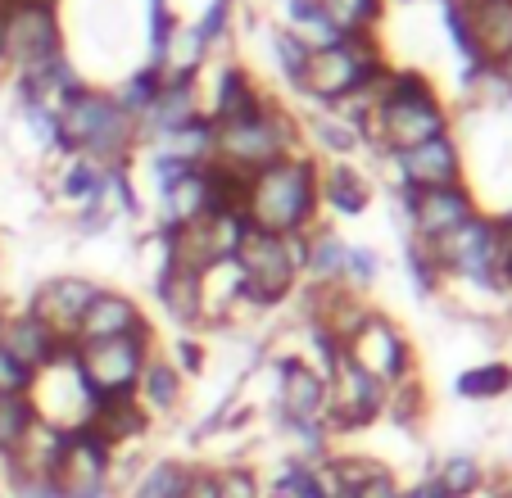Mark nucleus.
<instances>
[{
    "mask_svg": "<svg viewBox=\"0 0 512 498\" xmlns=\"http://www.w3.org/2000/svg\"><path fill=\"white\" fill-rule=\"evenodd\" d=\"M390 168H395V191H426V186L467 182V154H463V141H458L454 132L395 154Z\"/></svg>",
    "mask_w": 512,
    "mask_h": 498,
    "instance_id": "nucleus-15",
    "label": "nucleus"
},
{
    "mask_svg": "<svg viewBox=\"0 0 512 498\" xmlns=\"http://www.w3.org/2000/svg\"><path fill=\"white\" fill-rule=\"evenodd\" d=\"M0 498H5V489H0Z\"/></svg>",
    "mask_w": 512,
    "mask_h": 498,
    "instance_id": "nucleus-55",
    "label": "nucleus"
},
{
    "mask_svg": "<svg viewBox=\"0 0 512 498\" xmlns=\"http://www.w3.org/2000/svg\"><path fill=\"white\" fill-rule=\"evenodd\" d=\"M467 28L481 68H494L512 50V0H476L467 5Z\"/></svg>",
    "mask_w": 512,
    "mask_h": 498,
    "instance_id": "nucleus-26",
    "label": "nucleus"
},
{
    "mask_svg": "<svg viewBox=\"0 0 512 498\" xmlns=\"http://www.w3.org/2000/svg\"><path fill=\"white\" fill-rule=\"evenodd\" d=\"M100 435L109 440V449L123 453L127 444H141L150 435V412L136 403V394H96V408H91V422Z\"/></svg>",
    "mask_w": 512,
    "mask_h": 498,
    "instance_id": "nucleus-23",
    "label": "nucleus"
},
{
    "mask_svg": "<svg viewBox=\"0 0 512 498\" xmlns=\"http://www.w3.org/2000/svg\"><path fill=\"white\" fill-rule=\"evenodd\" d=\"M232 272L241 281V304L259 308H281L295 299V290L304 286L300 272V245L295 236H268V231H245L232 249Z\"/></svg>",
    "mask_w": 512,
    "mask_h": 498,
    "instance_id": "nucleus-6",
    "label": "nucleus"
},
{
    "mask_svg": "<svg viewBox=\"0 0 512 498\" xmlns=\"http://www.w3.org/2000/svg\"><path fill=\"white\" fill-rule=\"evenodd\" d=\"M0 349H10L28 372H41V367H50L59 354H64L68 340L59 336V331H50V326L41 322L37 313H28V308H10L5 322H0Z\"/></svg>",
    "mask_w": 512,
    "mask_h": 498,
    "instance_id": "nucleus-21",
    "label": "nucleus"
},
{
    "mask_svg": "<svg viewBox=\"0 0 512 498\" xmlns=\"http://www.w3.org/2000/svg\"><path fill=\"white\" fill-rule=\"evenodd\" d=\"M0 82H10V59H5V37H0Z\"/></svg>",
    "mask_w": 512,
    "mask_h": 498,
    "instance_id": "nucleus-50",
    "label": "nucleus"
},
{
    "mask_svg": "<svg viewBox=\"0 0 512 498\" xmlns=\"http://www.w3.org/2000/svg\"><path fill=\"white\" fill-rule=\"evenodd\" d=\"M395 494H399V480H395V471H390L386 462H381V467L372 471L363 485L349 489V498H395Z\"/></svg>",
    "mask_w": 512,
    "mask_h": 498,
    "instance_id": "nucleus-47",
    "label": "nucleus"
},
{
    "mask_svg": "<svg viewBox=\"0 0 512 498\" xmlns=\"http://www.w3.org/2000/svg\"><path fill=\"white\" fill-rule=\"evenodd\" d=\"M55 118H59V159L87 154L100 168H114V163H132L141 154V123L118 109L109 87L82 82L78 91H68L55 105Z\"/></svg>",
    "mask_w": 512,
    "mask_h": 498,
    "instance_id": "nucleus-3",
    "label": "nucleus"
},
{
    "mask_svg": "<svg viewBox=\"0 0 512 498\" xmlns=\"http://www.w3.org/2000/svg\"><path fill=\"white\" fill-rule=\"evenodd\" d=\"M182 498H213V467L195 462L191 467V480H186V494Z\"/></svg>",
    "mask_w": 512,
    "mask_h": 498,
    "instance_id": "nucleus-48",
    "label": "nucleus"
},
{
    "mask_svg": "<svg viewBox=\"0 0 512 498\" xmlns=\"http://www.w3.org/2000/svg\"><path fill=\"white\" fill-rule=\"evenodd\" d=\"M426 390H422V376H408V381H399V385H390L386 390V412L381 417H390L395 426H408L413 431L417 422L426 417Z\"/></svg>",
    "mask_w": 512,
    "mask_h": 498,
    "instance_id": "nucleus-40",
    "label": "nucleus"
},
{
    "mask_svg": "<svg viewBox=\"0 0 512 498\" xmlns=\"http://www.w3.org/2000/svg\"><path fill=\"white\" fill-rule=\"evenodd\" d=\"M431 480L449 498H476L490 489V471H485V462L476 453H449V458H440L431 467Z\"/></svg>",
    "mask_w": 512,
    "mask_h": 498,
    "instance_id": "nucleus-30",
    "label": "nucleus"
},
{
    "mask_svg": "<svg viewBox=\"0 0 512 498\" xmlns=\"http://www.w3.org/2000/svg\"><path fill=\"white\" fill-rule=\"evenodd\" d=\"M105 200L109 209L118 213V222H141L145 218V200H141V186H136L132 177V163H114V168H105Z\"/></svg>",
    "mask_w": 512,
    "mask_h": 498,
    "instance_id": "nucleus-38",
    "label": "nucleus"
},
{
    "mask_svg": "<svg viewBox=\"0 0 512 498\" xmlns=\"http://www.w3.org/2000/svg\"><path fill=\"white\" fill-rule=\"evenodd\" d=\"M213 498H268L263 494V471L250 467V462L213 467Z\"/></svg>",
    "mask_w": 512,
    "mask_h": 498,
    "instance_id": "nucleus-41",
    "label": "nucleus"
},
{
    "mask_svg": "<svg viewBox=\"0 0 512 498\" xmlns=\"http://www.w3.org/2000/svg\"><path fill=\"white\" fill-rule=\"evenodd\" d=\"M159 87H164V68H159V64H136L132 73H127L118 87H109V91H114L118 109H123V114H132L136 123H141V114L150 109V100L159 96Z\"/></svg>",
    "mask_w": 512,
    "mask_h": 498,
    "instance_id": "nucleus-34",
    "label": "nucleus"
},
{
    "mask_svg": "<svg viewBox=\"0 0 512 498\" xmlns=\"http://www.w3.org/2000/svg\"><path fill=\"white\" fill-rule=\"evenodd\" d=\"M5 313H10V304H5V299H0V322H5Z\"/></svg>",
    "mask_w": 512,
    "mask_h": 498,
    "instance_id": "nucleus-53",
    "label": "nucleus"
},
{
    "mask_svg": "<svg viewBox=\"0 0 512 498\" xmlns=\"http://www.w3.org/2000/svg\"><path fill=\"white\" fill-rule=\"evenodd\" d=\"M345 354H349V363L363 367V372H368L377 385H386V390L399 381H408V376H417L413 340H408L404 326H399L390 313H381V308H368V317L349 331Z\"/></svg>",
    "mask_w": 512,
    "mask_h": 498,
    "instance_id": "nucleus-8",
    "label": "nucleus"
},
{
    "mask_svg": "<svg viewBox=\"0 0 512 498\" xmlns=\"http://www.w3.org/2000/svg\"><path fill=\"white\" fill-rule=\"evenodd\" d=\"M277 426L281 422H322L327 417V376L309 354H277Z\"/></svg>",
    "mask_w": 512,
    "mask_h": 498,
    "instance_id": "nucleus-14",
    "label": "nucleus"
},
{
    "mask_svg": "<svg viewBox=\"0 0 512 498\" xmlns=\"http://www.w3.org/2000/svg\"><path fill=\"white\" fill-rule=\"evenodd\" d=\"M300 150H309L304 123L277 91H268V100L254 114L236 118V123H213V163H223L241 177H254L259 168Z\"/></svg>",
    "mask_w": 512,
    "mask_h": 498,
    "instance_id": "nucleus-4",
    "label": "nucleus"
},
{
    "mask_svg": "<svg viewBox=\"0 0 512 498\" xmlns=\"http://www.w3.org/2000/svg\"><path fill=\"white\" fill-rule=\"evenodd\" d=\"M377 200V186L358 173L354 159H327L322 163V213L331 218H363Z\"/></svg>",
    "mask_w": 512,
    "mask_h": 498,
    "instance_id": "nucleus-22",
    "label": "nucleus"
},
{
    "mask_svg": "<svg viewBox=\"0 0 512 498\" xmlns=\"http://www.w3.org/2000/svg\"><path fill=\"white\" fill-rule=\"evenodd\" d=\"M322 159L309 150L268 163L245 182V222L268 236H304L322 222Z\"/></svg>",
    "mask_w": 512,
    "mask_h": 498,
    "instance_id": "nucleus-2",
    "label": "nucleus"
},
{
    "mask_svg": "<svg viewBox=\"0 0 512 498\" xmlns=\"http://www.w3.org/2000/svg\"><path fill=\"white\" fill-rule=\"evenodd\" d=\"M136 403L150 412V422H159V417H177V412H182L186 376L177 372L173 358H168L164 349H155V354L145 358L141 381H136Z\"/></svg>",
    "mask_w": 512,
    "mask_h": 498,
    "instance_id": "nucleus-25",
    "label": "nucleus"
},
{
    "mask_svg": "<svg viewBox=\"0 0 512 498\" xmlns=\"http://www.w3.org/2000/svg\"><path fill=\"white\" fill-rule=\"evenodd\" d=\"M0 480H5V498H64L55 485V476H41V471H14L0 467Z\"/></svg>",
    "mask_w": 512,
    "mask_h": 498,
    "instance_id": "nucleus-43",
    "label": "nucleus"
},
{
    "mask_svg": "<svg viewBox=\"0 0 512 498\" xmlns=\"http://www.w3.org/2000/svg\"><path fill=\"white\" fill-rule=\"evenodd\" d=\"M485 498H512V480H508V485H490V494H485Z\"/></svg>",
    "mask_w": 512,
    "mask_h": 498,
    "instance_id": "nucleus-51",
    "label": "nucleus"
},
{
    "mask_svg": "<svg viewBox=\"0 0 512 498\" xmlns=\"http://www.w3.org/2000/svg\"><path fill=\"white\" fill-rule=\"evenodd\" d=\"M399 200V218H404L408 236L422 240V245H435L440 236H449L454 227H463L467 218L481 213V200L467 182L454 186H426V191H395Z\"/></svg>",
    "mask_w": 512,
    "mask_h": 498,
    "instance_id": "nucleus-13",
    "label": "nucleus"
},
{
    "mask_svg": "<svg viewBox=\"0 0 512 498\" xmlns=\"http://www.w3.org/2000/svg\"><path fill=\"white\" fill-rule=\"evenodd\" d=\"M200 114H204L200 77H168L164 73V87H159V96L150 100V109L141 114V145L164 141V136H173L177 127L195 123Z\"/></svg>",
    "mask_w": 512,
    "mask_h": 498,
    "instance_id": "nucleus-18",
    "label": "nucleus"
},
{
    "mask_svg": "<svg viewBox=\"0 0 512 498\" xmlns=\"http://www.w3.org/2000/svg\"><path fill=\"white\" fill-rule=\"evenodd\" d=\"M268 100V87L259 77L241 64V59H223L213 68V82H209V96H204V114L213 123H236V118L254 114V109Z\"/></svg>",
    "mask_w": 512,
    "mask_h": 498,
    "instance_id": "nucleus-19",
    "label": "nucleus"
},
{
    "mask_svg": "<svg viewBox=\"0 0 512 498\" xmlns=\"http://www.w3.org/2000/svg\"><path fill=\"white\" fill-rule=\"evenodd\" d=\"M114 471L118 453L109 449L105 435L96 426H78V431H64V449L50 476L64 498H114Z\"/></svg>",
    "mask_w": 512,
    "mask_h": 498,
    "instance_id": "nucleus-11",
    "label": "nucleus"
},
{
    "mask_svg": "<svg viewBox=\"0 0 512 498\" xmlns=\"http://www.w3.org/2000/svg\"><path fill=\"white\" fill-rule=\"evenodd\" d=\"M322 14L336 23L340 37L349 32H377L386 19V0H318Z\"/></svg>",
    "mask_w": 512,
    "mask_h": 498,
    "instance_id": "nucleus-36",
    "label": "nucleus"
},
{
    "mask_svg": "<svg viewBox=\"0 0 512 498\" xmlns=\"http://www.w3.org/2000/svg\"><path fill=\"white\" fill-rule=\"evenodd\" d=\"M368 100V150H377L381 159H395L413 145L454 132V109L435 91L431 73H422V68H390L368 91Z\"/></svg>",
    "mask_w": 512,
    "mask_h": 498,
    "instance_id": "nucleus-1",
    "label": "nucleus"
},
{
    "mask_svg": "<svg viewBox=\"0 0 512 498\" xmlns=\"http://www.w3.org/2000/svg\"><path fill=\"white\" fill-rule=\"evenodd\" d=\"M0 37H5V59L10 73L37 68L46 59L64 55V19H59V0H14L0 10Z\"/></svg>",
    "mask_w": 512,
    "mask_h": 498,
    "instance_id": "nucleus-9",
    "label": "nucleus"
},
{
    "mask_svg": "<svg viewBox=\"0 0 512 498\" xmlns=\"http://www.w3.org/2000/svg\"><path fill=\"white\" fill-rule=\"evenodd\" d=\"M404 268H408V281H413V290L422 299H435L440 290H445V277H440V268H435L431 249H426L422 240H413V236L404 240Z\"/></svg>",
    "mask_w": 512,
    "mask_h": 498,
    "instance_id": "nucleus-42",
    "label": "nucleus"
},
{
    "mask_svg": "<svg viewBox=\"0 0 512 498\" xmlns=\"http://www.w3.org/2000/svg\"><path fill=\"white\" fill-rule=\"evenodd\" d=\"M445 5H476V0H445Z\"/></svg>",
    "mask_w": 512,
    "mask_h": 498,
    "instance_id": "nucleus-54",
    "label": "nucleus"
},
{
    "mask_svg": "<svg viewBox=\"0 0 512 498\" xmlns=\"http://www.w3.org/2000/svg\"><path fill=\"white\" fill-rule=\"evenodd\" d=\"M281 10H286V19H281V28H290L295 37L304 41L309 50L318 46H331V41H340L336 23L322 14L318 0H281Z\"/></svg>",
    "mask_w": 512,
    "mask_h": 498,
    "instance_id": "nucleus-32",
    "label": "nucleus"
},
{
    "mask_svg": "<svg viewBox=\"0 0 512 498\" xmlns=\"http://www.w3.org/2000/svg\"><path fill=\"white\" fill-rule=\"evenodd\" d=\"M381 254L372 245H354L349 240L345 245V263H340V286H349V290H358V295H372V286L381 281Z\"/></svg>",
    "mask_w": 512,
    "mask_h": 498,
    "instance_id": "nucleus-39",
    "label": "nucleus"
},
{
    "mask_svg": "<svg viewBox=\"0 0 512 498\" xmlns=\"http://www.w3.org/2000/svg\"><path fill=\"white\" fill-rule=\"evenodd\" d=\"M503 227H508V236H512V209H508V213H503Z\"/></svg>",
    "mask_w": 512,
    "mask_h": 498,
    "instance_id": "nucleus-52",
    "label": "nucleus"
},
{
    "mask_svg": "<svg viewBox=\"0 0 512 498\" xmlns=\"http://www.w3.org/2000/svg\"><path fill=\"white\" fill-rule=\"evenodd\" d=\"M32 381H37V372H28L10 349H0V394H28Z\"/></svg>",
    "mask_w": 512,
    "mask_h": 498,
    "instance_id": "nucleus-46",
    "label": "nucleus"
},
{
    "mask_svg": "<svg viewBox=\"0 0 512 498\" xmlns=\"http://www.w3.org/2000/svg\"><path fill=\"white\" fill-rule=\"evenodd\" d=\"M145 326H155L145 317L141 299L127 295L118 286H100L96 299L87 304L82 313L78 331H73V345H96V340H118V336H132V331H145Z\"/></svg>",
    "mask_w": 512,
    "mask_h": 498,
    "instance_id": "nucleus-17",
    "label": "nucleus"
},
{
    "mask_svg": "<svg viewBox=\"0 0 512 498\" xmlns=\"http://www.w3.org/2000/svg\"><path fill=\"white\" fill-rule=\"evenodd\" d=\"M390 68L395 64L386 59V46H381L377 32H349V37L331 41V46L309 50L300 96L313 100L318 109H340L377 87Z\"/></svg>",
    "mask_w": 512,
    "mask_h": 498,
    "instance_id": "nucleus-5",
    "label": "nucleus"
},
{
    "mask_svg": "<svg viewBox=\"0 0 512 498\" xmlns=\"http://www.w3.org/2000/svg\"><path fill=\"white\" fill-rule=\"evenodd\" d=\"M268 55H272V64H277L281 82H286L290 91H300V77H304V68H309V46H304L290 28L272 23L268 28Z\"/></svg>",
    "mask_w": 512,
    "mask_h": 498,
    "instance_id": "nucleus-37",
    "label": "nucleus"
},
{
    "mask_svg": "<svg viewBox=\"0 0 512 498\" xmlns=\"http://www.w3.org/2000/svg\"><path fill=\"white\" fill-rule=\"evenodd\" d=\"M381 412H386V385H377L363 367L349 363V354H340L327 367V417L322 422H327L331 440L377 426Z\"/></svg>",
    "mask_w": 512,
    "mask_h": 498,
    "instance_id": "nucleus-12",
    "label": "nucleus"
},
{
    "mask_svg": "<svg viewBox=\"0 0 512 498\" xmlns=\"http://www.w3.org/2000/svg\"><path fill=\"white\" fill-rule=\"evenodd\" d=\"M118 227V213L109 209V200H100V204H82V209H73V231L78 236H109V231Z\"/></svg>",
    "mask_w": 512,
    "mask_h": 498,
    "instance_id": "nucleus-45",
    "label": "nucleus"
},
{
    "mask_svg": "<svg viewBox=\"0 0 512 498\" xmlns=\"http://www.w3.org/2000/svg\"><path fill=\"white\" fill-rule=\"evenodd\" d=\"M150 295H155L159 313H164L177 331L204 326V272L159 263V272L150 277Z\"/></svg>",
    "mask_w": 512,
    "mask_h": 498,
    "instance_id": "nucleus-20",
    "label": "nucleus"
},
{
    "mask_svg": "<svg viewBox=\"0 0 512 498\" xmlns=\"http://www.w3.org/2000/svg\"><path fill=\"white\" fill-rule=\"evenodd\" d=\"M395 498H449V494H445L440 485H435L431 476H426V480H417V485H399V494H395Z\"/></svg>",
    "mask_w": 512,
    "mask_h": 498,
    "instance_id": "nucleus-49",
    "label": "nucleus"
},
{
    "mask_svg": "<svg viewBox=\"0 0 512 498\" xmlns=\"http://www.w3.org/2000/svg\"><path fill=\"white\" fill-rule=\"evenodd\" d=\"M191 467H195V462H182V458L150 462L145 471H136L127 498H182L186 494V480H191Z\"/></svg>",
    "mask_w": 512,
    "mask_h": 498,
    "instance_id": "nucleus-31",
    "label": "nucleus"
},
{
    "mask_svg": "<svg viewBox=\"0 0 512 498\" xmlns=\"http://www.w3.org/2000/svg\"><path fill=\"white\" fill-rule=\"evenodd\" d=\"M168 358H173V367L186 376V381L204 376V367H209V349H204V340L195 336V331H177L173 345H168Z\"/></svg>",
    "mask_w": 512,
    "mask_h": 498,
    "instance_id": "nucleus-44",
    "label": "nucleus"
},
{
    "mask_svg": "<svg viewBox=\"0 0 512 498\" xmlns=\"http://www.w3.org/2000/svg\"><path fill=\"white\" fill-rule=\"evenodd\" d=\"M304 123V145H313L309 154H318L322 163L327 159H354L363 150V136L354 132V123L336 114V109H313V114H300Z\"/></svg>",
    "mask_w": 512,
    "mask_h": 498,
    "instance_id": "nucleus-27",
    "label": "nucleus"
},
{
    "mask_svg": "<svg viewBox=\"0 0 512 498\" xmlns=\"http://www.w3.org/2000/svg\"><path fill=\"white\" fill-rule=\"evenodd\" d=\"M159 204V227H191V222L209 218V177L204 168H186V173L168 177L164 186H155Z\"/></svg>",
    "mask_w": 512,
    "mask_h": 498,
    "instance_id": "nucleus-24",
    "label": "nucleus"
},
{
    "mask_svg": "<svg viewBox=\"0 0 512 498\" xmlns=\"http://www.w3.org/2000/svg\"><path fill=\"white\" fill-rule=\"evenodd\" d=\"M454 394L463 403H494L512 394V363L508 358H490V363H472L454 376Z\"/></svg>",
    "mask_w": 512,
    "mask_h": 498,
    "instance_id": "nucleus-29",
    "label": "nucleus"
},
{
    "mask_svg": "<svg viewBox=\"0 0 512 498\" xmlns=\"http://www.w3.org/2000/svg\"><path fill=\"white\" fill-rule=\"evenodd\" d=\"M37 422L41 417L32 408V394H0V462L23 449Z\"/></svg>",
    "mask_w": 512,
    "mask_h": 498,
    "instance_id": "nucleus-33",
    "label": "nucleus"
},
{
    "mask_svg": "<svg viewBox=\"0 0 512 498\" xmlns=\"http://www.w3.org/2000/svg\"><path fill=\"white\" fill-rule=\"evenodd\" d=\"M155 349H159L155 326H145V331H132V336H118V340L73 345V363H78L91 394H136L141 367Z\"/></svg>",
    "mask_w": 512,
    "mask_h": 498,
    "instance_id": "nucleus-10",
    "label": "nucleus"
},
{
    "mask_svg": "<svg viewBox=\"0 0 512 498\" xmlns=\"http://www.w3.org/2000/svg\"><path fill=\"white\" fill-rule=\"evenodd\" d=\"M59 204L68 209H82V204H100L105 200V168L87 154H73V159L55 163V182H50Z\"/></svg>",
    "mask_w": 512,
    "mask_h": 498,
    "instance_id": "nucleus-28",
    "label": "nucleus"
},
{
    "mask_svg": "<svg viewBox=\"0 0 512 498\" xmlns=\"http://www.w3.org/2000/svg\"><path fill=\"white\" fill-rule=\"evenodd\" d=\"M14 114H19L23 132L32 136L41 159H55L59 163V118H55V105L46 100H14Z\"/></svg>",
    "mask_w": 512,
    "mask_h": 498,
    "instance_id": "nucleus-35",
    "label": "nucleus"
},
{
    "mask_svg": "<svg viewBox=\"0 0 512 498\" xmlns=\"http://www.w3.org/2000/svg\"><path fill=\"white\" fill-rule=\"evenodd\" d=\"M96 290H100L96 277H82V272H55V277H46L37 290H32V299L23 308L37 313L41 322H46L50 331H59L64 340H73V331H78L87 304L96 299Z\"/></svg>",
    "mask_w": 512,
    "mask_h": 498,
    "instance_id": "nucleus-16",
    "label": "nucleus"
},
{
    "mask_svg": "<svg viewBox=\"0 0 512 498\" xmlns=\"http://www.w3.org/2000/svg\"><path fill=\"white\" fill-rule=\"evenodd\" d=\"M431 249L435 268H440V277L458 281V286L467 290H485V295H499V249H503V213H476V218H467L463 227H454L449 236H440Z\"/></svg>",
    "mask_w": 512,
    "mask_h": 498,
    "instance_id": "nucleus-7",
    "label": "nucleus"
}]
</instances>
